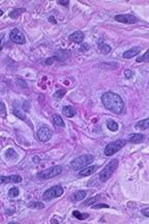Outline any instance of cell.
<instances>
[{
  "label": "cell",
  "instance_id": "1",
  "mask_svg": "<svg viewBox=\"0 0 149 224\" xmlns=\"http://www.w3.org/2000/svg\"><path fill=\"white\" fill-rule=\"evenodd\" d=\"M102 103L104 104L106 109L115 114H120L124 109V102L121 99V97L112 91L105 93L102 95Z\"/></svg>",
  "mask_w": 149,
  "mask_h": 224
},
{
  "label": "cell",
  "instance_id": "2",
  "mask_svg": "<svg viewBox=\"0 0 149 224\" xmlns=\"http://www.w3.org/2000/svg\"><path fill=\"white\" fill-rule=\"evenodd\" d=\"M118 164H119V161L117 159H113L112 161H110V162L105 166L104 169L99 172V174H98L99 181L103 182V183L108 181V179L114 174L116 168L118 167Z\"/></svg>",
  "mask_w": 149,
  "mask_h": 224
},
{
  "label": "cell",
  "instance_id": "3",
  "mask_svg": "<svg viewBox=\"0 0 149 224\" xmlns=\"http://www.w3.org/2000/svg\"><path fill=\"white\" fill-rule=\"evenodd\" d=\"M94 161V157L92 155H82L80 157L76 158L75 160H73L71 162V166L73 167V169L76 170H80L84 167L88 166L89 164H91V162Z\"/></svg>",
  "mask_w": 149,
  "mask_h": 224
},
{
  "label": "cell",
  "instance_id": "4",
  "mask_svg": "<svg viewBox=\"0 0 149 224\" xmlns=\"http://www.w3.org/2000/svg\"><path fill=\"white\" fill-rule=\"evenodd\" d=\"M62 172V167L60 165H56V166H52L48 168L46 170L40 171V173H37V179H52L54 177H57L58 174H60Z\"/></svg>",
  "mask_w": 149,
  "mask_h": 224
},
{
  "label": "cell",
  "instance_id": "5",
  "mask_svg": "<svg viewBox=\"0 0 149 224\" xmlns=\"http://www.w3.org/2000/svg\"><path fill=\"white\" fill-rule=\"evenodd\" d=\"M125 145V141L124 140H116L114 142L110 143L105 147L104 153L106 156L110 157V156H113L114 154H116L118 150H120L123 146Z\"/></svg>",
  "mask_w": 149,
  "mask_h": 224
},
{
  "label": "cell",
  "instance_id": "6",
  "mask_svg": "<svg viewBox=\"0 0 149 224\" xmlns=\"http://www.w3.org/2000/svg\"><path fill=\"white\" fill-rule=\"evenodd\" d=\"M63 194V189L61 186H54L52 188L48 189L47 191H45L43 197L45 200H51L54 198L60 197Z\"/></svg>",
  "mask_w": 149,
  "mask_h": 224
},
{
  "label": "cell",
  "instance_id": "7",
  "mask_svg": "<svg viewBox=\"0 0 149 224\" xmlns=\"http://www.w3.org/2000/svg\"><path fill=\"white\" fill-rule=\"evenodd\" d=\"M10 38L12 42H14V43H16V44H19V45H23V44L26 43L25 35H24L23 32L18 28H15L10 31Z\"/></svg>",
  "mask_w": 149,
  "mask_h": 224
},
{
  "label": "cell",
  "instance_id": "8",
  "mask_svg": "<svg viewBox=\"0 0 149 224\" xmlns=\"http://www.w3.org/2000/svg\"><path fill=\"white\" fill-rule=\"evenodd\" d=\"M53 133L48 127H42L37 131V138L42 142H47L52 138Z\"/></svg>",
  "mask_w": 149,
  "mask_h": 224
},
{
  "label": "cell",
  "instance_id": "9",
  "mask_svg": "<svg viewBox=\"0 0 149 224\" xmlns=\"http://www.w3.org/2000/svg\"><path fill=\"white\" fill-rule=\"evenodd\" d=\"M114 19L117 22L126 23V24H134V23H137L138 21V19L134 15H117V16H115Z\"/></svg>",
  "mask_w": 149,
  "mask_h": 224
},
{
  "label": "cell",
  "instance_id": "10",
  "mask_svg": "<svg viewBox=\"0 0 149 224\" xmlns=\"http://www.w3.org/2000/svg\"><path fill=\"white\" fill-rule=\"evenodd\" d=\"M22 177L18 174H12L8 177H0V184H7V183H21Z\"/></svg>",
  "mask_w": 149,
  "mask_h": 224
},
{
  "label": "cell",
  "instance_id": "11",
  "mask_svg": "<svg viewBox=\"0 0 149 224\" xmlns=\"http://www.w3.org/2000/svg\"><path fill=\"white\" fill-rule=\"evenodd\" d=\"M97 169H98V166H96V165L86 166L84 167V168H82V170H80L79 175H80V177H88V175H91V174L94 173Z\"/></svg>",
  "mask_w": 149,
  "mask_h": 224
},
{
  "label": "cell",
  "instance_id": "12",
  "mask_svg": "<svg viewBox=\"0 0 149 224\" xmlns=\"http://www.w3.org/2000/svg\"><path fill=\"white\" fill-rule=\"evenodd\" d=\"M69 41L73 42V43H77V44H80L83 42L84 40V33H83L82 31H75L73 33H71V35L69 36Z\"/></svg>",
  "mask_w": 149,
  "mask_h": 224
},
{
  "label": "cell",
  "instance_id": "13",
  "mask_svg": "<svg viewBox=\"0 0 149 224\" xmlns=\"http://www.w3.org/2000/svg\"><path fill=\"white\" fill-rule=\"evenodd\" d=\"M140 52H141V48L140 47H132V49H130V50L125 51V52L123 53L122 57L125 58V59H130V58H132L134 56L138 55Z\"/></svg>",
  "mask_w": 149,
  "mask_h": 224
},
{
  "label": "cell",
  "instance_id": "14",
  "mask_svg": "<svg viewBox=\"0 0 149 224\" xmlns=\"http://www.w3.org/2000/svg\"><path fill=\"white\" fill-rule=\"evenodd\" d=\"M143 140H144V135H142V134H138V133L130 134L128 138V141L130 143H140V142H142Z\"/></svg>",
  "mask_w": 149,
  "mask_h": 224
},
{
  "label": "cell",
  "instance_id": "15",
  "mask_svg": "<svg viewBox=\"0 0 149 224\" xmlns=\"http://www.w3.org/2000/svg\"><path fill=\"white\" fill-rule=\"evenodd\" d=\"M86 191L84 190H78L76 192H73L71 195V200L73 201H81L86 197Z\"/></svg>",
  "mask_w": 149,
  "mask_h": 224
},
{
  "label": "cell",
  "instance_id": "16",
  "mask_svg": "<svg viewBox=\"0 0 149 224\" xmlns=\"http://www.w3.org/2000/svg\"><path fill=\"white\" fill-rule=\"evenodd\" d=\"M135 128L136 129H139V130H143V131L147 130L149 128V119L145 118V119H143V120H141V122H137Z\"/></svg>",
  "mask_w": 149,
  "mask_h": 224
},
{
  "label": "cell",
  "instance_id": "17",
  "mask_svg": "<svg viewBox=\"0 0 149 224\" xmlns=\"http://www.w3.org/2000/svg\"><path fill=\"white\" fill-rule=\"evenodd\" d=\"M62 112H63V114L66 117H73L76 114V111H75V109L71 106H64L62 108Z\"/></svg>",
  "mask_w": 149,
  "mask_h": 224
},
{
  "label": "cell",
  "instance_id": "18",
  "mask_svg": "<svg viewBox=\"0 0 149 224\" xmlns=\"http://www.w3.org/2000/svg\"><path fill=\"white\" fill-rule=\"evenodd\" d=\"M52 122H53V125H54L55 127H62V128L64 127L63 119H62L61 116H60V115H58V114H54V115H53Z\"/></svg>",
  "mask_w": 149,
  "mask_h": 224
},
{
  "label": "cell",
  "instance_id": "19",
  "mask_svg": "<svg viewBox=\"0 0 149 224\" xmlns=\"http://www.w3.org/2000/svg\"><path fill=\"white\" fill-rule=\"evenodd\" d=\"M107 127H108V129L112 132H116L118 130V124L116 122H114L113 119H109V120H107Z\"/></svg>",
  "mask_w": 149,
  "mask_h": 224
},
{
  "label": "cell",
  "instance_id": "20",
  "mask_svg": "<svg viewBox=\"0 0 149 224\" xmlns=\"http://www.w3.org/2000/svg\"><path fill=\"white\" fill-rule=\"evenodd\" d=\"M98 49L102 51L104 54H108V53H110V51H111V47H110L109 45H107V44H104L103 41L98 42Z\"/></svg>",
  "mask_w": 149,
  "mask_h": 224
},
{
  "label": "cell",
  "instance_id": "21",
  "mask_svg": "<svg viewBox=\"0 0 149 224\" xmlns=\"http://www.w3.org/2000/svg\"><path fill=\"white\" fill-rule=\"evenodd\" d=\"M73 215L78 220H85L89 217V214H86V213H81V212H79V211H73Z\"/></svg>",
  "mask_w": 149,
  "mask_h": 224
},
{
  "label": "cell",
  "instance_id": "22",
  "mask_svg": "<svg viewBox=\"0 0 149 224\" xmlns=\"http://www.w3.org/2000/svg\"><path fill=\"white\" fill-rule=\"evenodd\" d=\"M30 209H35V210H42V209H44L45 207V205L44 203H42V202H30L29 203V205H28Z\"/></svg>",
  "mask_w": 149,
  "mask_h": 224
},
{
  "label": "cell",
  "instance_id": "23",
  "mask_svg": "<svg viewBox=\"0 0 149 224\" xmlns=\"http://www.w3.org/2000/svg\"><path fill=\"white\" fill-rule=\"evenodd\" d=\"M18 195H19V189L17 187H12L8 190V196L10 197H17Z\"/></svg>",
  "mask_w": 149,
  "mask_h": 224
},
{
  "label": "cell",
  "instance_id": "24",
  "mask_svg": "<svg viewBox=\"0 0 149 224\" xmlns=\"http://www.w3.org/2000/svg\"><path fill=\"white\" fill-rule=\"evenodd\" d=\"M98 199H99V195H96L92 198H89L88 200H86L85 202H84V205H93V203L96 202Z\"/></svg>",
  "mask_w": 149,
  "mask_h": 224
},
{
  "label": "cell",
  "instance_id": "25",
  "mask_svg": "<svg viewBox=\"0 0 149 224\" xmlns=\"http://www.w3.org/2000/svg\"><path fill=\"white\" fill-rule=\"evenodd\" d=\"M14 113H15V115H17V116L19 117V118L23 119V120H27L26 115H24V112L21 111V110H19V109H17V110L14 109Z\"/></svg>",
  "mask_w": 149,
  "mask_h": 224
},
{
  "label": "cell",
  "instance_id": "26",
  "mask_svg": "<svg viewBox=\"0 0 149 224\" xmlns=\"http://www.w3.org/2000/svg\"><path fill=\"white\" fill-rule=\"evenodd\" d=\"M6 157L8 159H16L17 158V154L12 148H10V150H6Z\"/></svg>",
  "mask_w": 149,
  "mask_h": 224
},
{
  "label": "cell",
  "instance_id": "27",
  "mask_svg": "<svg viewBox=\"0 0 149 224\" xmlns=\"http://www.w3.org/2000/svg\"><path fill=\"white\" fill-rule=\"evenodd\" d=\"M148 54H149V51L147 50L143 56H140V57L137 58V62H143V61L148 62Z\"/></svg>",
  "mask_w": 149,
  "mask_h": 224
},
{
  "label": "cell",
  "instance_id": "28",
  "mask_svg": "<svg viewBox=\"0 0 149 224\" xmlns=\"http://www.w3.org/2000/svg\"><path fill=\"white\" fill-rule=\"evenodd\" d=\"M124 76H125L126 79H132V77H134V73H132V71H130V70H125V71H124Z\"/></svg>",
  "mask_w": 149,
  "mask_h": 224
},
{
  "label": "cell",
  "instance_id": "29",
  "mask_svg": "<svg viewBox=\"0 0 149 224\" xmlns=\"http://www.w3.org/2000/svg\"><path fill=\"white\" fill-rule=\"evenodd\" d=\"M65 93V90H58L57 93H55L54 98L55 99H61L63 97V95Z\"/></svg>",
  "mask_w": 149,
  "mask_h": 224
},
{
  "label": "cell",
  "instance_id": "30",
  "mask_svg": "<svg viewBox=\"0 0 149 224\" xmlns=\"http://www.w3.org/2000/svg\"><path fill=\"white\" fill-rule=\"evenodd\" d=\"M55 60H58L56 57H55V56H54V57H52V58H49V59L46 60V65H52L53 61H55Z\"/></svg>",
  "mask_w": 149,
  "mask_h": 224
},
{
  "label": "cell",
  "instance_id": "31",
  "mask_svg": "<svg viewBox=\"0 0 149 224\" xmlns=\"http://www.w3.org/2000/svg\"><path fill=\"white\" fill-rule=\"evenodd\" d=\"M103 207H109L108 205H95L92 207V209H103Z\"/></svg>",
  "mask_w": 149,
  "mask_h": 224
},
{
  "label": "cell",
  "instance_id": "32",
  "mask_svg": "<svg viewBox=\"0 0 149 224\" xmlns=\"http://www.w3.org/2000/svg\"><path fill=\"white\" fill-rule=\"evenodd\" d=\"M0 112H5V106L2 101H0Z\"/></svg>",
  "mask_w": 149,
  "mask_h": 224
},
{
  "label": "cell",
  "instance_id": "33",
  "mask_svg": "<svg viewBox=\"0 0 149 224\" xmlns=\"http://www.w3.org/2000/svg\"><path fill=\"white\" fill-rule=\"evenodd\" d=\"M142 214L144 215L145 217H149V209H148V207L142 211Z\"/></svg>",
  "mask_w": 149,
  "mask_h": 224
},
{
  "label": "cell",
  "instance_id": "34",
  "mask_svg": "<svg viewBox=\"0 0 149 224\" xmlns=\"http://www.w3.org/2000/svg\"><path fill=\"white\" fill-rule=\"evenodd\" d=\"M57 3H58V4L64 5V6H67V4L69 3V1H61V0H59V1H57Z\"/></svg>",
  "mask_w": 149,
  "mask_h": 224
},
{
  "label": "cell",
  "instance_id": "35",
  "mask_svg": "<svg viewBox=\"0 0 149 224\" xmlns=\"http://www.w3.org/2000/svg\"><path fill=\"white\" fill-rule=\"evenodd\" d=\"M49 21H51V22H52V23H56V21H55V19H54V18H53V17H50L49 18Z\"/></svg>",
  "mask_w": 149,
  "mask_h": 224
},
{
  "label": "cell",
  "instance_id": "36",
  "mask_svg": "<svg viewBox=\"0 0 149 224\" xmlns=\"http://www.w3.org/2000/svg\"><path fill=\"white\" fill-rule=\"evenodd\" d=\"M33 161H34L35 163H38V161H40V158H37V157L33 158Z\"/></svg>",
  "mask_w": 149,
  "mask_h": 224
},
{
  "label": "cell",
  "instance_id": "37",
  "mask_svg": "<svg viewBox=\"0 0 149 224\" xmlns=\"http://www.w3.org/2000/svg\"><path fill=\"white\" fill-rule=\"evenodd\" d=\"M2 50V38H0V51Z\"/></svg>",
  "mask_w": 149,
  "mask_h": 224
},
{
  "label": "cell",
  "instance_id": "38",
  "mask_svg": "<svg viewBox=\"0 0 149 224\" xmlns=\"http://www.w3.org/2000/svg\"><path fill=\"white\" fill-rule=\"evenodd\" d=\"M2 15H3V12H2L1 10H0V16H2Z\"/></svg>",
  "mask_w": 149,
  "mask_h": 224
}]
</instances>
